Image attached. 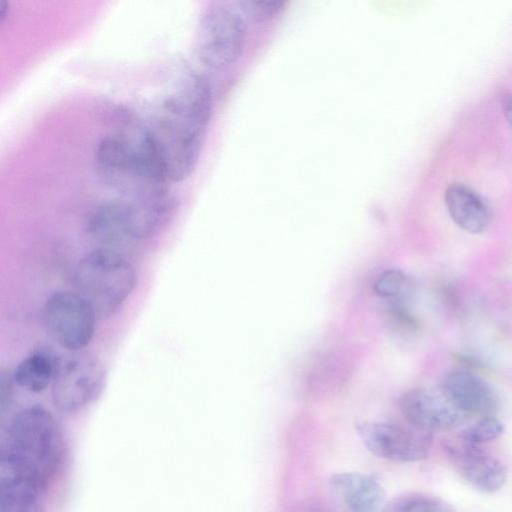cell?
Returning <instances> with one entry per match:
<instances>
[{
	"mask_svg": "<svg viewBox=\"0 0 512 512\" xmlns=\"http://www.w3.org/2000/svg\"><path fill=\"white\" fill-rule=\"evenodd\" d=\"M212 111V91L205 75L184 69L152 107L142 125L170 183L194 170Z\"/></svg>",
	"mask_w": 512,
	"mask_h": 512,
	"instance_id": "1",
	"label": "cell"
},
{
	"mask_svg": "<svg viewBox=\"0 0 512 512\" xmlns=\"http://www.w3.org/2000/svg\"><path fill=\"white\" fill-rule=\"evenodd\" d=\"M100 180L129 200H149L170 194L162 163L143 127L103 136L95 150Z\"/></svg>",
	"mask_w": 512,
	"mask_h": 512,
	"instance_id": "2",
	"label": "cell"
},
{
	"mask_svg": "<svg viewBox=\"0 0 512 512\" xmlns=\"http://www.w3.org/2000/svg\"><path fill=\"white\" fill-rule=\"evenodd\" d=\"M62 452V435L53 415L42 406H28L20 410L7 427L0 470L46 487L58 469Z\"/></svg>",
	"mask_w": 512,
	"mask_h": 512,
	"instance_id": "3",
	"label": "cell"
},
{
	"mask_svg": "<svg viewBox=\"0 0 512 512\" xmlns=\"http://www.w3.org/2000/svg\"><path fill=\"white\" fill-rule=\"evenodd\" d=\"M74 285L97 315L114 313L131 294L136 284L132 264L117 250L97 248L77 263Z\"/></svg>",
	"mask_w": 512,
	"mask_h": 512,
	"instance_id": "4",
	"label": "cell"
},
{
	"mask_svg": "<svg viewBox=\"0 0 512 512\" xmlns=\"http://www.w3.org/2000/svg\"><path fill=\"white\" fill-rule=\"evenodd\" d=\"M247 33L245 14L237 2H211L200 16L195 51L207 67L224 68L240 55Z\"/></svg>",
	"mask_w": 512,
	"mask_h": 512,
	"instance_id": "5",
	"label": "cell"
},
{
	"mask_svg": "<svg viewBox=\"0 0 512 512\" xmlns=\"http://www.w3.org/2000/svg\"><path fill=\"white\" fill-rule=\"evenodd\" d=\"M97 313L79 293L59 291L52 294L42 309V321L48 335L61 347L78 351L92 339Z\"/></svg>",
	"mask_w": 512,
	"mask_h": 512,
	"instance_id": "6",
	"label": "cell"
},
{
	"mask_svg": "<svg viewBox=\"0 0 512 512\" xmlns=\"http://www.w3.org/2000/svg\"><path fill=\"white\" fill-rule=\"evenodd\" d=\"M106 371L102 362L88 353L77 354L60 364L52 383L55 407L63 413H75L102 393Z\"/></svg>",
	"mask_w": 512,
	"mask_h": 512,
	"instance_id": "7",
	"label": "cell"
},
{
	"mask_svg": "<svg viewBox=\"0 0 512 512\" xmlns=\"http://www.w3.org/2000/svg\"><path fill=\"white\" fill-rule=\"evenodd\" d=\"M412 427V426H411ZM357 434L373 455L394 462H417L429 454V436L412 427L386 422H362Z\"/></svg>",
	"mask_w": 512,
	"mask_h": 512,
	"instance_id": "8",
	"label": "cell"
},
{
	"mask_svg": "<svg viewBox=\"0 0 512 512\" xmlns=\"http://www.w3.org/2000/svg\"><path fill=\"white\" fill-rule=\"evenodd\" d=\"M443 449L457 473L478 491L494 493L505 484V466L481 446L468 443L458 436L447 439Z\"/></svg>",
	"mask_w": 512,
	"mask_h": 512,
	"instance_id": "9",
	"label": "cell"
},
{
	"mask_svg": "<svg viewBox=\"0 0 512 512\" xmlns=\"http://www.w3.org/2000/svg\"><path fill=\"white\" fill-rule=\"evenodd\" d=\"M399 408L410 426L427 434L451 430L465 418L440 388L408 390L401 395Z\"/></svg>",
	"mask_w": 512,
	"mask_h": 512,
	"instance_id": "10",
	"label": "cell"
},
{
	"mask_svg": "<svg viewBox=\"0 0 512 512\" xmlns=\"http://www.w3.org/2000/svg\"><path fill=\"white\" fill-rule=\"evenodd\" d=\"M86 232L100 248L116 250L138 240L130 203L117 197L95 206L86 219Z\"/></svg>",
	"mask_w": 512,
	"mask_h": 512,
	"instance_id": "11",
	"label": "cell"
},
{
	"mask_svg": "<svg viewBox=\"0 0 512 512\" xmlns=\"http://www.w3.org/2000/svg\"><path fill=\"white\" fill-rule=\"evenodd\" d=\"M440 389L464 417L492 415L497 405L496 396L488 384L467 370L449 372Z\"/></svg>",
	"mask_w": 512,
	"mask_h": 512,
	"instance_id": "12",
	"label": "cell"
},
{
	"mask_svg": "<svg viewBox=\"0 0 512 512\" xmlns=\"http://www.w3.org/2000/svg\"><path fill=\"white\" fill-rule=\"evenodd\" d=\"M330 486L347 512H389L384 490L370 474L337 473L330 478Z\"/></svg>",
	"mask_w": 512,
	"mask_h": 512,
	"instance_id": "13",
	"label": "cell"
},
{
	"mask_svg": "<svg viewBox=\"0 0 512 512\" xmlns=\"http://www.w3.org/2000/svg\"><path fill=\"white\" fill-rule=\"evenodd\" d=\"M444 200L450 217L462 230L479 234L489 227L491 208L472 188L462 183H452L445 191Z\"/></svg>",
	"mask_w": 512,
	"mask_h": 512,
	"instance_id": "14",
	"label": "cell"
},
{
	"mask_svg": "<svg viewBox=\"0 0 512 512\" xmlns=\"http://www.w3.org/2000/svg\"><path fill=\"white\" fill-rule=\"evenodd\" d=\"M0 476L1 512H43L44 486L5 470Z\"/></svg>",
	"mask_w": 512,
	"mask_h": 512,
	"instance_id": "15",
	"label": "cell"
},
{
	"mask_svg": "<svg viewBox=\"0 0 512 512\" xmlns=\"http://www.w3.org/2000/svg\"><path fill=\"white\" fill-rule=\"evenodd\" d=\"M61 362L50 351L35 350L17 365L13 380L22 388L39 393L52 385Z\"/></svg>",
	"mask_w": 512,
	"mask_h": 512,
	"instance_id": "16",
	"label": "cell"
},
{
	"mask_svg": "<svg viewBox=\"0 0 512 512\" xmlns=\"http://www.w3.org/2000/svg\"><path fill=\"white\" fill-rule=\"evenodd\" d=\"M373 289L379 298L388 302V305H406L413 294L414 286L406 273L398 269H389L377 276Z\"/></svg>",
	"mask_w": 512,
	"mask_h": 512,
	"instance_id": "17",
	"label": "cell"
},
{
	"mask_svg": "<svg viewBox=\"0 0 512 512\" xmlns=\"http://www.w3.org/2000/svg\"><path fill=\"white\" fill-rule=\"evenodd\" d=\"M389 512H456L445 501L430 495L411 493L389 503Z\"/></svg>",
	"mask_w": 512,
	"mask_h": 512,
	"instance_id": "18",
	"label": "cell"
},
{
	"mask_svg": "<svg viewBox=\"0 0 512 512\" xmlns=\"http://www.w3.org/2000/svg\"><path fill=\"white\" fill-rule=\"evenodd\" d=\"M503 432V423L493 415H489L481 417L478 421L463 429L459 437L468 443L481 446L497 439Z\"/></svg>",
	"mask_w": 512,
	"mask_h": 512,
	"instance_id": "19",
	"label": "cell"
},
{
	"mask_svg": "<svg viewBox=\"0 0 512 512\" xmlns=\"http://www.w3.org/2000/svg\"><path fill=\"white\" fill-rule=\"evenodd\" d=\"M388 324L400 333H412L417 329V322L406 305H388Z\"/></svg>",
	"mask_w": 512,
	"mask_h": 512,
	"instance_id": "20",
	"label": "cell"
},
{
	"mask_svg": "<svg viewBox=\"0 0 512 512\" xmlns=\"http://www.w3.org/2000/svg\"><path fill=\"white\" fill-rule=\"evenodd\" d=\"M11 377L10 376H5L4 374H2L1 376V403H2V406L4 407L5 403L7 402V400H9L10 398V395H11Z\"/></svg>",
	"mask_w": 512,
	"mask_h": 512,
	"instance_id": "21",
	"label": "cell"
},
{
	"mask_svg": "<svg viewBox=\"0 0 512 512\" xmlns=\"http://www.w3.org/2000/svg\"><path fill=\"white\" fill-rule=\"evenodd\" d=\"M502 107L505 118L512 126V94H507L503 97Z\"/></svg>",
	"mask_w": 512,
	"mask_h": 512,
	"instance_id": "22",
	"label": "cell"
},
{
	"mask_svg": "<svg viewBox=\"0 0 512 512\" xmlns=\"http://www.w3.org/2000/svg\"><path fill=\"white\" fill-rule=\"evenodd\" d=\"M9 3L6 0H0V20L3 21L8 13Z\"/></svg>",
	"mask_w": 512,
	"mask_h": 512,
	"instance_id": "23",
	"label": "cell"
},
{
	"mask_svg": "<svg viewBox=\"0 0 512 512\" xmlns=\"http://www.w3.org/2000/svg\"><path fill=\"white\" fill-rule=\"evenodd\" d=\"M308 512H329L325 508L314 506L308 510Z\"/></svg>",
	"mask_w": 512,
	"mask_h": 512,
	"instance_id": "24",
	"label": "cell"
}]
</instances>
